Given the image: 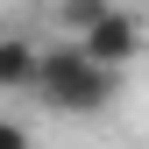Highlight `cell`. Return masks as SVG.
I'll use <instances>...</instances> for the list:
<instances>
[{
    "label": "cell",
    "instance_id": "8992f818",
    "mask_svg": "<svg viewBox=\"0 0 149 149\" xmlns=\"http://www.w3.org/2000/svg\"><path fill=\"white\" fill-rule=\"evenodd\" d=\"M22 7H43V14H50V7H57V0H22Z\"/></svg>",
    "mask_w": 149,
    "mask_h": 149
},
{
    "label": "cell",
    "instance_id": "3957f363",
    "mask_svg": "<svg viewBox=\"0 0 149 149\" xmlns=\"http://www.w3.org/2000/svg\"><path fill=\"white\" fill-rule=\"evenodd\" d=\"M36 57H43V36H29V29H0V92H22V100H29Z\"/></svg>",
    "mask_w": 149,
    "mask_h": 149
},
{
    "label": "cell",
    "instance_id": "7a4b0ae2",
    "mask_svg": "<svg viewBox=\"0 0 149 149\" xmlns=\"http://www.w3.org/2000/svg\"><path fill=\"white\" fill-rule=\"evenodd\" d=\"M78 50H85L100 71H128V64L149 50V29H142V14H128V7H107L100 22L78 36Z\"/></svg>",
    "mask_w": 149,
    "mask_h": 149
},
{
    "label": "cell",
    "instance_id": "6da1fadb",
    "mask_svg": "<svg viewBox=\"0 0 149 149\" xmlns=\"http://www.w3.org/2000/svg\"><path fill=\"white\" fill-rule=\"evenodd\" d=\"M114 92H121V71H100L78 43H64V36H57V43H43V57H36V85H29L36 107L92 121V114L114 107Z\"/></svg>",
    "mask_w": 149,
    "mask_h": 149
},
{
    "label": "cell",
    "instance_id": "5b68a950",
    "mask_svg": "<svg viewBox=\"0 0 149 149\" xmlns=\"http://www.w3.org/2000/svg\"><path fill=\"white\" fill-rule=\"evenodd\" d=\"M0 149H36V135H29L14 114H0Z\"/></svg>",
    "mask_w": 149,
    "mask_h": 149
},
{
    "label": "cell",
    "instance_id": "277c9868",
    "mask_svg": "<svg viewBox=\"0 0 149 149\" xmlns=\"http://www.w3.org/2000/svg\"><path fill=\"white\" fill-rule=\"evenodd\" d=\"M107 7H121V0H57V7H50V22L64 29V43H78V36H85L92 22H100Z\"/></svg>",
    "mask_w": 149,
    "mask_h": 149
}]
</instances>
